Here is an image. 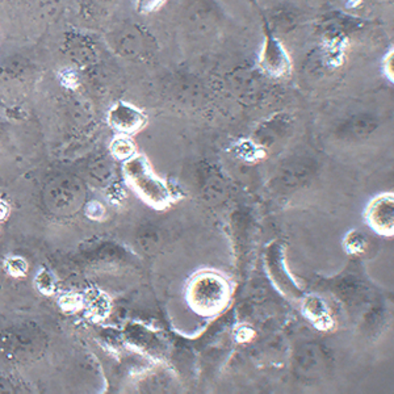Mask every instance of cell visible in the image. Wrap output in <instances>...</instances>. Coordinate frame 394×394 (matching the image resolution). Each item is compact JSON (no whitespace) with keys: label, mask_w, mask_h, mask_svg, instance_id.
I'll list each match as a JSON object with an SVG mask.
<instances>
[{"label":"cell","mask_w":394,"mask_h":394,"mask_svg":"<svg viewBox=\"0 0 394 394\" xmlns=\"http://www.w3.org/2000/svg\"><path fill=\"white\" fill-rule=\"evenodd\" d=\"M0 347L16 361H32L40 356L46 347L44 331L32 324L8 327L0 335Z\"/></svg>","instance_id":"obj_4"},{"label":"cell","mask_w":394,"mask_h":394,"mask_svg":"<svg viewBox=\"0 0 394 394\" xmlns=\"http://www.w3.org/2000/svg\"><path fill=\"white\" fill-rule=\"evenodd\" d=\"M232 288L224 276L204 271L192 276L187 285L185 298L192 310L203 317H213L225 309Z\"/></svg>","instance_id":"obj_1"},{"label":"cell","mask_w":394,"mask_h":394,"mask_svg":"<svg viewBox=\"0 0 394 394\" xmlns=\"http://www.w3.org/2000/svg\"><path fill=\"white\" fill-rule=\"evenodd\" d=\"M306 315L315 322V325L326 327L327 318H328L326 308L324 306L322 303H319L317 298H312L306 304Z\"/></svg>","instance_id":"obj_8"},{"label":"cell","mask_w":394,"mask_h":394,"mask_svg":"<svg viewBox=\"0 0 394 394\" xmlns=\"http://www.w3.org/2000/svg\"><path fill=\"white\" fill-rule=\"evenodd\" d=\"M108 120L114 130L124 135L135 133L146 124V116L128 103L116 104L109 112Z\"/></svg>","instance_id":"obj_7"},{"label":"cell","mask_w":394,"mask_h":394,"mask_svg":"<svg viewBox=\"0 0 394 394\" xmlns=\"http://www.w3.org/2000/svg\"><path fill=\"white\" fill-rule=\"evenodd\" d=\"M262 70L272 78H285L292 73V61L282 43L271 32L266 24L264 43L260 52Z\"/></svg>","instance_id":"obj_5"},{"label":"cell","mask_w":394,"mask_h":394,"mask_svg":"<svg viewBox=\"0 0 394 394\" xmlns=\"http://www.w3.org/2000/svg\"><path fill=\"white\" fill-rule=\"evenodd\" d=\"M112 151L119 159H129L135 153V145L126 137H120L113 141Z\"/></svg>","instance_id":"obj_9"},{"label":"cell","mask_w":394,"mask_h":394,"mask_svg":"<svg viewBox=\"0 0 394 394\" xmlns=\"http://www.w3.org/2000/svg\"><path fill=\"white\" fill-rule=\"evenodd\" d=\"M125 175L135 191L153 208L165 209L172 202L169 185L154 174L145 158H129L125 165Z\"/></svg>","instance_id":"obj_2"},{"label":"cell","mask_w":394,"mask_h":394,"mask_svg":"<svg viewBox=\"0 0 394 394\" xmlns=\"http://www.w3.org/2000/svg\"><path fill=\"white\" fill-rule=\"evenodd\" d=\"M165 3L166 0H137L135 7L138 13L149 15L157 11L158 8H160Z\"/></svg>","instance_id":"obj_10"},{"label":"cell","mask_w":394,"mask_h":394,"mask_svg":"<svg viewBox=\"0 0 394 394\" xmlns=\"http://www.w3.org/2000/svg\"><path fill=\"white\" fill-rule=\"evenodd\" d=\"M86 192L82 183L73 175H58L47 181L43 191L44 204L50 213L71 215L83 205Z\"/></svg>","instance_id":"obj_3"},{"label":"cell","mask_w":394,"mask_h":394,"mask_svg":"<svg viewBox=\"0 0 394 394\" xmlns=\"http://www.w3.org/2000/svg\"><path fill=\"white\" fill-rule=\"evenodd\" d=\"M365 221L380 236L393 234V193H383L372 200L365 211Z\"/></svg>","instance_id":"obj_6"}]
</instances>
